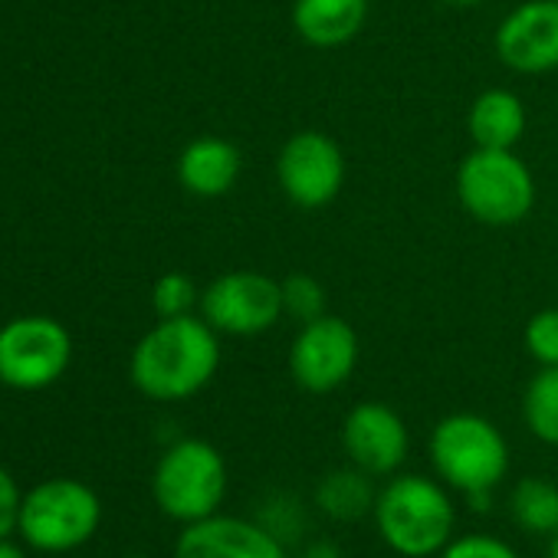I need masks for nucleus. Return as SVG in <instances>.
Masks as SVG:
<instances>
[{
    "instance_id": "obj_1",
    "label": "nucleus",
    "mask_w": 558,
    "mask_h": 558,
    "mask_svg": "<svg viewBox=\"0 0 558 558\" xmlns=\"http://www.w3.org/2000/svg\"><path fill=\"white\" fill-rule=\"evenodd\" d=\"M197 316L158 319L132 352V385L151 401H187L204 391L220 368V342Z\"/></svg>"
},
{
    "instance_id": "obj_2",
    "label": "nucleus",
    "mask_w": 558,
    "mask_h": 558,
    "mask_svg": "<svg viewBox=\"0 0 558 558\" xmlns=\"http://www.w3.org/2000/svg\"><path fill=\"white\" fill-rule=\"evenodd\" d=\"M372 515L385 545L404 558L440 555L457 529V506L447 483L417 473L391 476L378 489Z\"/></svg>"
},
{
    "instance_id": "obj_3",
    "label": "nucleus",
    "mask_w": 558,
    "mask_h": 558,
    "mask_svg": "<svg viewBox=\"0 0 558 558\" xmlns=\"http://www.w3.org/2000/svg\"><path fill=\"white\" fill-rule=\"evenodd\" d=\"M430 463L450 489L486 496L509 473V444L493 421L460 411L437 421L430 434Z\"/></svg>"
},
{
    "instance_id": "obj_4",
    "label": "nucleus",
    "mask_w": 558,
    "mask_h": 558,
    "mask_svg": "<svg viewBox=\"0 0 558 558\" xmlns=\"http://www.w3.org/2000/svg\"><path fill=\"white\" fill-rule=\"evenodd\" d=\"M460 207L486 227H515L535 207V178L509 148H473L457 168Z\"/></svg>"
},
{
    "instance_id": "obj_5",
    "label": "nucleus",
    "mask_w": 558,
    "mask_h": 558,
    "mask_svg": "<svg viewBox=\"0 0 558 558\" xmlns=\"http://www.w3.org/2000/svg\"><path fill=\"white\" fill-rule=\"evenodd\" d=\"M151 496L158 509L181 525L214 515L227 496V463L220 450L197 437L171 444L151 473Z\"/></svg>"
},
{
    "instance_id": "obj_6",
    "label": "nucleus",
    "mask_w": 558,
    "mask_h": 558,
    "mask_svg": "<svg viewBox=\"0 0 558 558\" xmlns=\"http://www.w3.org/2000/svg\"><path fill=\"white\" fill-rule=\"evenodd\" d=\"M102 522V502L93 486L80 480H47L24 493L17 532L40 551H73L86 545Z\"/></svg>"
},
{
    "instance_id": "obj_7",
    "label": "nucleus",
    "mask_w": 558,
    "mask_h": 558,
    "mask_svg": "<svg viewBox=\"0 0 558 558\" xmlns=\"http://www.w3.org/2000/svg\"><path fill=\"white\" fill-rule=\"evenodd\" d=\"M73 362L66 326L50 316H24L0 329V381L17 391L50 388Z\"/></svg>"
},
{
    "instance_id": "obj_8",
    "label": "nucleus",
    "mask_w": 558,
    "mask_h": 558,
    "mask_svg": "<svg viewBox=\"0 0 558 558\" xmlns=\"http://www.w3.org/2000/svg\"><path fill=\"white\" fill-rule=\"evenodd\" d=\"M201 319L220 336H259L283 319L279 279L256 269H233L217 276L201 293Z\"/></svg>"
},
{
    "instance_id": "obj_9",
    "label": "nucleus",
    "mask_w": 558,
    "mask_h": 558,
    "mask_svg": "<svg viewBox=\"0 0 558 558\" xmlns=\"http://www.w3.org/2000/svg\"><path fill=\"white\" fill-rule=\"evenodd\" d=\"M276 181L290 204L303 210H319L332 204L345 187V151L332 135L303 129L279 148Z\"/></svg>"
},
{
    "instance_id": "obj_10",
    "label": "nucleus",
    "mask_w": 558,
    "mask_h": 558,
    "mask_svg": "<svg viewBox=\"0 0 558 558\" xmlns=\"http://www.w3.org/2000/svg\"><path fill=\"white\" fill-rule=\"evenodd\" d=\"M359 365V336L339 316H319L300 326L290 349V375L310 395L339 391Z\"/></svg>"
},
{
    "instance_id": "obj_11",
    "label": "nucleus",
    "mask_w": 558,
    "mask_h": 558,
    "mask_svg": "<svg viewBox=\"0 0 558 558\" xmlns=\"http://www.w3.org/2000/svg\"><path fill=\"white\" fill-rule=\"evenodd\" d=\"M493 50L519 76L558 70V0H525L512 8L496 27Z\"/></svg>"
},
{
    "instance_id": "obj_12",
    "label": "nucleus",
    "mask_w": 558,
    "mask_h": 558,
    "mask_svg": "<svg viewBox=\"0 0 558 558\" xmlns=\"http://www.w3.org/2000/svg\"><path fill=\"white\" fill-rule=\"evenodd\" d=\"M342 447L352 466L368 476H395L411 450V434L404 417L381 401L355 404L342 421Z\"/></svg>"
},
{
    "instance_id": "obj_13",
    "label": "nucleus",
    "mask_w": 558,
    "mask_h": 558,
    "mask_svg": "<svg viewBox=\"0 0 558 558\" xmlns=\"http://www.w3.org/2000/svg\"><path fill=\"white\" fill-rule=\"evenodd\" d=\"M174 558H287V548L259 522L214 512L184 525Z\"/></svg>"
},
{
    "instance_id": "obj_14",
    "label": "nucleus",
    "mask_w": 558,
    "mask_h": 558,
    "mask_svg": "<svg viewBox=\"0 0 558 558\" xmlns=\"http://www.w3.org/2000/svg\"><path fill=\"white\" fill-rule=\"evenodd\" d=\"M372 14V0H293V31L316 50H339L352 44Z\"/></svg>"
},
{
    "instance_id": "obj_15",
    "label": "nucleus",
    "mask_w": 558,
    "mask_h": 558,
    "mask_svg": "<svg viewBox=\"0 0 558 558\" xmlns=\"http://www.w3.org/2000/svg\"><path fill=\"white\" fill-rule=\"evenodd\" d=\"M243 171L240 148L220 135L194 138L178 158V181L194 197H223Z\"/></svg>"
},
{
    "instance_id": "obj_16",
    "label": "nucleus",
    "mask_w": 558,
    "mask_h": 558,
    "mask_svg": "<svg viewBox=\"0 0 558 558\" xmlns=\"http://www.w3.org/2000/svg\"><path fill=\"white\" fill-rule=\"evenodd\" d=\"M525 129H529V112L512 89H486L473 99L466 112V132L473 138V148L515 151Z\"/></svg>"
},
{
    "instance_id": "obj_17",
    "label": "nucleus",
    "mask_w": 558,
    "mask_h": 558,
    "mask_svg": "<svg viewBox=\"0 0 558 558\" xmlns=\"http://www.w3.org/2000/svg\"><path fill=\"white\" fill-rule=\"evenodd\" d=\"M375 496L378 493L372 489V476L359 466L329 473L316 489L319 509L339 522H359L362 515H368L375 509Z\"/></svg>"
},
{
    "instance_id": "obj_18",
    "label": "nucleus",
    "mask_w": 558,
    "mask_h": 558,
    "mask_svg": "<svg viewBox=\"0 0 558 558\" xmlns=\"http://www.w3.org/2000/svg\"><path fill=\"white\" fill-rule=\"evenodd\" d=\"M512 522L522 532L551 535L558 532V486L545 476H525L509 496Z\"/></svg>"
},
{
    "instance_id": "obj_19",
    "label": "nucleus",
    "mask_w": 558,
    "mask_h": 558,
    "mask_svg": "<svg viewBox=\"0 0 558 558\" xmlns=\"http://www.w3.org/2000/svg\"><path fill=\"white\" fill-rule=\"evenodd\" d=\"M522 421L529 434L558 447V368H538L522 395Z\"/></svg>"
},
{
    "instance_id": "obj_20",
    "label": "nucleus",
    "mask_w": 558,
    "mask_h": 558,
    "mask_svg": "<svg viewBox=\"0 0 558 558\" xmlns=\"http://www.w3.org/2000/svg\"><path fill=\"white\" fill-rule=\"evenodd\" d=\"M283 290V316L303 323H313L326 316V290L313 272H290L287 279H279Z\"/></svg>"
},
{
    "instance_id": "obj_21",
    "label": "nucleus",
    "mask_w": 558,
    "mask_h": 558,
    "mask_svg": "<svg viewBox=\"0 0 558 558\" xmlns=\"http://www.w3.org/2000/svg\"><path fill=\"white\" fill-rule=\"evenodd\" d=\"M194 306H201V293L194 287V279L184 272H165L151 290V310L158 319L191 316Z\"/></svg>"
},
{
    "instance_id": "obj_22",
    "label": "nucleus",
    "mask_w": 558,
    "mask_h": 558,
    "mask_svg": "<svg viewBox=\"0 0 558 558\" xmlns=\"http://www.w3.org/2000/svg\"><path fill=\"white\" fill-rule=\"evenodd\" d=\"M525 352L538 362V368H558V306L538 310L522 332Z\"/></svg>"
},
{
    "instance_id": "obj_23",
    "label": "nucleus",
    "mask_w": 558,
    "mask_h": 558,
    "mask_svg": "<svg viewBox=\"0 0 558 558\" xmlns=\"http://www.w3.org/2000/svg\"><path fill=\"white\" fill-rule=\"evenodd\" d=\"M440 558H519V555L496 535L470 532V535L450 538V545L440 551Z\"/></svg>"
},
{
    "instance_id": "obj_24",
    "label": "nucleus",
    "mask_w": 558,
    "mask_h": 558,
    "mask_svg": "<svg viewBox=\"0 0 558 558\" xmlns=\"http://www.w3.org/2000/svg\"><path fill=\"white\" fill-rule=\"evenodd\" d=\"M21 489L14 483V476L0 466V538H8L17 529V515H21Z\"/></svg>"
},
{
    "instance_id": "obj_25",
    "label": "nucleus",
    "mask_w": 558,
    "mask_h": 558,
    "mask_svg": "<svg viewBox=\"0 0 558 558\" xmlns=\"http://www.w3.org/2000/svg\"><path fill=\"white\" fill-rule=\"evenodd\" d=\"M0 558H27V555H24V548H17L14 542L0 538Z\"/></svg>"
},
{
    "instance_id": "obj_26",
    "label": "nucleus",
    "mask_w": 558,
    "mask_h": 558,
    "mask_svg": "<svg viewBox=\"0 0 558 558\" xmlns=\"http://www.w3.org/2000/svg\"><path fill=\"white\" fill-rule=\"evenodd\" d=\"M440 4H447V8H457V11H470V8H480V4H486V0H440Z\"/></svg>"
},
{
    "instance_id": "obj_27",
    "label": "nucleus",
    "mask_w": 558,
    "mask_h": 558,
    "mask_svg": "<svg viewBox=\"0 0 558 558\" xmlns=\"http://www.w3.org/2000/svg\"><path fill=\"white\" fill-rule=\"evenodd\" d=\"M548 558H558V532H551V542H548Z\"/></svg>"
},
{
    "instance_id": "obj_28",
    "label": "nucleus",
    "mask_w": 558,
    "mask_h": 558,
    "mask_svg": "<svg viewBox=\"0 0 558 558\" xmlns=\"http://www.w3.org/2000/svg\"><path fill=\"white\" fill-rule=\"evenodd\" d=\"M129 558H148V555H129Z\"/></svg>"
}]
</instances>
